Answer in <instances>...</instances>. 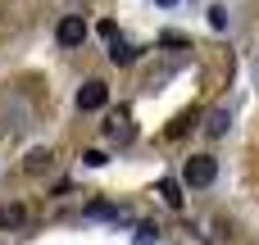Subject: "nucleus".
<instances>
[{
    "label": "nucleus",
    "mask_w": 259,
    "mask_h": 245,
    "mask_svg": "<svg viewBox=\"0 0 259 245\" xmlns=\"http://www.w3.org/2000/svg\"><path fill=\"white\" fill-rule=\"evenodd\" d=\"M59 45H82L87 41V18L82 14H68V18H59Z\"/></svg>",
    "instance_id": "obj_3"
},
{
    "label": "nucleus",
    "mask_w": 259,
    "mask_h": 245,
    "mask_svg": "<svg viewBox=\"0 0 259 245\" xmlns=\"http://www.w3.org/2000/svg\"><path fill=\"white\" fill-rule=\"evenodd\" d=\"M82 164H87V168H100V164H109V159H105L100 150H87V155H82Z\"/></svg>",
    "instance_id": "obj_11"
},
{
    "label": "nucleus",
    "mask_w": 259,
    "mask_h": 245,
    "mask_svg": "<svg viewBox=\"0 0 259 245\" xmlns=\"http://www.w3.org/2000/svg\"><path fill=\"white\" fill-rule=\"evenodd\" d=\"M228 123H232V114H228V109H214V114H209V123H205V132H209V136H223V132H228Z\"/></svg>",
    "instance_id": "obj_8"
},
{
    "label": "nucleus",
    "mask_w": 259,
    "mask_h": 245,
    "mask_svg": "<svg viewBox=\"0 0 259 245\" xmlns=\"http://www.w3.org/2000/svg\"><path fill=\"white\" fill-rule=\"evenodd\" d=\"M109 59H114L118 68H127V64L137 59V45H132V41H123V36H114V41H109Z\"/></svg>",
    "instance_id": "obj_5"
},
{
    "label": "nucleus",
    "mask_w": 259,
    "mask_h": 245,
    "mask_svg": "<svg viewBox=\"0 0 259 245\" xmlns=\"http://www.w3.org/2000/svg\"><path fill=\"white\" fill-rule=\"evenodd\" d=\"M23 168H27V173H46V168H50V150H32V155L23 159Z\"/></svg>",
    "instance_id": "obj_9"
},
{
    "label": "nucleus",
    "mask_w": 259,
    "mask_h": 245,
    "mask_svg": "<svg viewBox=\"0 0 259 245\" xmlns=\"http://www.w3.org/2000/svg\"><path fill=\"white\" fill-rule=\"evenodd\" d=\"M105 105H109V86H105V82L91 77V82L77 86V109H82V114H96V109H105Z\"/></svg>",
    "instance_id": "obj_2"
},
{
    "label": "nucleus",
    "mask_w": 259,
    "mask_h": 245,
    "mask_svg": "<svg viewBox=\"0 0 259 245\" xmlns=\"http://www.w3.org/2000/svg\"><path fill=\"white\" fill-rule=\"evenodd\" d=\"M214 177H219V164H214L209 155H191V159H187V186L205 191V186H209Z\"/></svg>",
    "instance_id": "obj_1"
},
{
    "label": "nucleus",
    "mask_w": 259,
    "mask_h": 245,
    "mask_svg": "<svg viewBox=\"0 0 259 245\" xmlns=\"http://www.w3.org/2000/svg\"><path fill=\"white\" fill-rule=\"evenodd\" d=\"M105 132H109V141H118V145H127V141L137 136V127L127 123V114H109V123H105Z\"/></svg>",
    "instance_id": "obj_4"
},
{
    "label": "nucleus",
    "mask_w": 259,
    "mask_h": 245,
    "mask_svg": "<svg viewBox=\"0 0 259 245\" xmlns=\"http://www.w3.org/2000/svg\"><path fill=\"white\" fill-rule=\"evenodd\" d=\"M209 27H214V32L228 27V9H223V5H209Z\"/></svg>",
    "instance_id": "obj_10"
},
{
    "label": "nucleus",
    "mask_w": 259,
    "mask_h": 245,
    "mask_svg": "<svg viewBox=\"0 0 259 245\" xmlns=\"http://www.w3.org/2000/svg\"><path fill=\"white\" fill-rule=\"evenodd\" d=\"M159 5H164V9H168V5H178V0H159Z\"/></svg>",
    "instance_id": "obj_12"
},
{
    "label": "nucleus",
    "mask_w": 259,
    "mask_h": 245,
    "mask_svg": "<svg viewBox=\"0 0 259 245\" xmlns=\"http://www.w3.org/2000/svg\"><path fill=\"white\" fill-rule=\"evenodd\" d=\"M23 223H27L23 205H0V227H23Z\"/></svg>",
    "instance_id": "obj_7"
},
{
    "label": "nucleus",
    "mask_w": 259,
    "mask_h": 245,
    "mask_svg": "<svg viewBox=\"0 0 259 245\" xmlns=\"http://www.w3.org/2000/svg\"><path fill=\"white\" fill-rule=\"evenodd\" d=\"M155 195H159V200H164L168 209H182V186H178L173 177H164V182L155 186Z\"/></svg>",
    "instance_id": "obj_6"
}]
</instances>
